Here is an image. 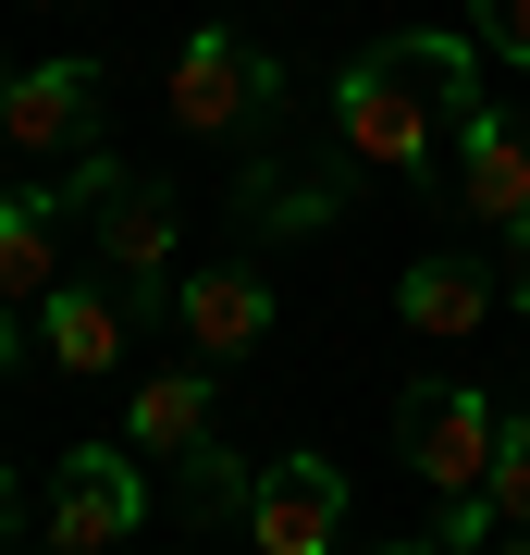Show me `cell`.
<instances>
[{
	"instance_id": "4",
	"label": "cell",
	"mask_w": 530,
	"mask_h": 555,
	"mask_svg": "<svg viewBox=\"0 0 530 555\" xmlns=\"http://www.w3.org/2000/svg\"><path fill=\"white\" fill-rule=\"evenodd\" d=\"M493 433H506V408H493L481 383H408V396H395V456L419 469L432 506L493 481Z\"/></svg>"
},
{
	"instance_id": "1",
	"label": "cell",
	"mask_w": 530,
	"mask_h": 555,
	"mask_svg": "<svg viewBox=\"0 0 530 555\" xmlns=\"http://www.w3.org/2000/svg\"><path fill=\"white\" fill-rule=\"evenodd\" d=\"M334 137H346L358 173H408V185L456 173V149H432V137H456V112H444L419 38H371V50L334 75Z\"/></svg>"
},
{
	"instance_id": "11",
	"label": "cell",
	"mask_w": 530,
	"mask_h": 555,
	"mask_svg": "<svg viewBox=\"0 0 530 555\" xmlns=\"http://www.w3.org/2000/svg\"><path fill=\"white\" fill-rule=\"evenodd\" d=\"M493 297H506V272L469 259V247H432V259H408V272H395V321H408V334H432V346L481 334Z\"/></svg>"
},
{
	"instance_id": "20",
	"label": "cell",
	"mask_w": 530,
	"mask_h": 555,
	"mask_svg": "<svg viewBox=\"0 0 530 555\" xmlns=\"http://www.w3.org/2000/svg\"><path fill=\"white\" fill-rule=\"evenodd\" d=\"M25 13H38V0H25Z\"/></svg>"
},
{
	"instance_id": "10",
	"label": "cell",
	"mask_w": 530,
	"mask_h": 555,
	"mask_svg": "<svg viewBox=\"0 0 530 555\" xmlns=\"http://www.w3.org/2000/svg\"><path fill=\"white\" fill-rule=\"evenodd\" d=\"M173 321H185V346L210 358V371H235V358L272 346V272H247V259L173 272Z\"/></svg>"
},
{
	"instance_id": "17",
	"label": "cell",
	"mask_w": 530,
	"mask_h": 555,
	"mask_svg": "<svg viewBox=\"0 0 530 555\" xmlns=\"http://www.w3.org/2000/svg\"><path fill=\"white\" fill-rule=\"evenodd\" d=\"M13 531H25V469L0 456V543H13Z\"/></svg>"
},
{
	"instance_id": "15",
	"label": "cell",
	"mask_w": 530,
	"mask_h": 555,
	"mask_svg": "<svg viewBox=\"0 0 530 555\" xmlns=\"http://www.w3.org/2000/svg\"><path fill=\"white\" fill-rule=\"evenodd\" d=\"M481 506H493V543H530V408H506V433H493Z\"/></svg>"
},
{
	"instance_id": "5",
	"label": "cell",
	"mask_w": 530,
	"mask_h": 555,
	"mask_svg": "<svg viewBox=\"0 0 530 555\" xmlns=\"http://www.w3.org/2000/svg\"><path fill=\"white\" fill-rule=\"evenodd\" d=\"M284 100L272 50L235 38V25H197V38L173 50V75H160V112H173V137H235V124H259Z\"/></svg>"
},
{
	"instance_id": "16",
	"label": "cell",
	"mask_w": 530,
	"mask_h": 555,
	"mask_svg": "<svg viewBox=\"0 0 530 555\" xmlns=\"http://www.w3.org/2000/svg\"><path fill=\"white\" fill-rule=\"evenodd\" d=\"M469 38H481L493 62H518V75H530V0H469Z\"/></svg>"
},
{
	"instance_id": "19",
	"label": "cell",
	"mask_w": 530,
	"mask_h": 555,
	"mask_svg": "<svg viewBox=\"0 0 530 555\" xmlns=\"http://www.w3.org/2000/svg\"><path fill=\"white\" fill-rule=\"evenodd\" d=\"M506 297H518V309H530V272H506Z\"/></svg>"
},
{
	"instance_id": "12",
	"label": "cell",
	"mask_w": 530,
	"mask_h": 555,
	"mask_svg": "<svg viewBox=\"0 0 530 555\" xmlns=\"http://www.w3.org/2000/svg\"><path fill=\"white\" fill-rule=\"evenodd\" d=\"M222 420V383H210V358L197 371H137V396H124V444L148 456V469H173V456L197 444Z\"/></svg>"
},
{
	"instance_id": "14",
	"label": "cell",
	"mask_w": 530,
	"mask_h": 555,
	"mask_svg": "<svg viewBox=\"0 0 530 555\" xmlns=\"http://www.w3.org/2000/svg\"><path fill=\"white\" fill-rule=\"evenodd\" d=\"M173 469H185V481H173V518H185V531H222V518H247V494H259V469H247L222 433H197Z\"/></svg>"
},
{
	"instance_id": "18",
	"label": "cell",
	"mask_w": 530,
	"mask_h": 555,
	"mask_svg": "<svg viewBox=\"0 0 530 555\" xmlns=\"http://www.w3.org/2000/svg\"><path fill=\"white\" fill-rule=\"evenodd\" d=\"M506 272H530V210H518V222H506Z\"/></svg>"
},
{
	"instance_id": "8",
	"label": "cell",
	"mask_w": 530,
	"mask_h": 555,
	"mask_svg": "<svg viewBox=\"0 0 530 555\" xmlns=\"http://www.w3.org/2000/svg\"><path fill=\"white\" fill-rule=\"evenodd\" d=\"M456 112V198H469V222H506L530 210V124L493 100V87H469V100H444Z\"/></svg>"
},
{
	"instance_id": "13",
	"label": "cell",
	"mask_w": 530,
	"mask_h": 555,
	"mask_svg": "<svg viewBox=\"0 0 530 555\" xmlns=\"http://www.w3.org/2000/svg\"><path fill=\"white\" fill-rule=\"evenodd\" d=\"M62 210H75V185L0 198V309H25V321H38V297L62 284Z\"/></svg>"
},
{
	"instance_id": "2",
	"label": "cell",
	"mask_w": 530,
	"mask_h": 555,
	"mask_svg": "<svg viewBox=\"0 0 530 555\" xmlns=\"http://www.w3.org/2000/svg\"><path fill=\"white\" fill-rule=\"evenodd\" d=\"M62 185H75V210H87V235H99V272L137 297V321H148V309H173V272H185V210L160 198V185H137L112 149H87Z\"/></svg>"
},
{
	"instance_id": "7",
	"label": "cell",
	"mask_w": 530,
	"mask_h": 555,
	"mask_svg": "<svg viewBox=\"0 0 530 555\" xmlns=\"http://www.w3.org/2000/svg\"><path fill=\"white\" fill-rule=\"evenodd\" d=\"M124 346H137V297H124L112 272H62L50 297H38V358H50L62 383H112Z\"/></svg>"
},
{
	"instance_id": "9",
	"label": "cell",
	"mask_w": 530,
	"mask_h": 555,
	"mask_svg": "<svg viewBox=\"0 0 530 555\" xmlns=\"http://www.w3.org/2000/svg\"><path fill=\"white\" fill-rule=\"evenodd\" d=\"M235 531H247L259 555H334V531H346V469H334V456H272Z\"/></svg>"
},
{
	"instance_id": "3",
	"label": "cell",
	"mask_w": 530,
	"mask_h": 555,
	"mask_svg": "<svg viewBox=\"0 0 530 555\" xmlns=\"http://www.w3.org/2000/svg\"><path fill=\"white\" fill-rule=\"evenodd\" d=\"M137 518H148V456L137 444H75L50 469V494H38V543L50 555H112V543H137Z\"/></svg>"
},
{
	"instance_id": "6",
	"label": "cell",
	"mask_w": 530,
	"mask_h": 555,
	"mask_svg": "<svg viewBox=\"0 0 530 555\" xmlns=\"http://www.w3.org/2000/svg\"><path fill=\"white\" fill-rule=\"evenodd\" d=\"M99 112H112V75H99V62H0V149L87 160Z\"/></svg>"
}]
</instances>
